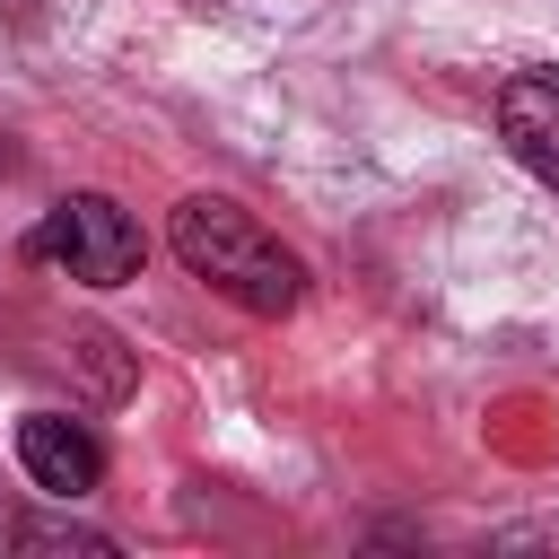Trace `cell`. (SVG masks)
<instances>
[{"instance_id": "277c9868", "label": "cell", "mask_w": 559, "mask_h": 559, "mask_svg": "<svg viewBox=\"0 0 559 559\" xmlns=\"http://www.w3.org/2000/svg\"><path fill=\"white\" fill-rule=\"evenodd\" d=\"M498 140L515 148L524 175H542L559 192V61H533L498 87Z\"/></svg>"}, {"instance_id": "6da1fadb", "label": "cell", "mask_w": 559, "mask_h": 559, "mask_svg": "<svg viewBox=\"0 0 559 559\" xmlns=\"http://www.w3.org/2000/svg\"><path fill=\"white\" fill-rule=\"evenodd\" d=\"M166 245H175V262H183L201 288H218V297L245 306V314H297V297H306V262H297L253 210H236L227 192L175 201Z\"/></svg>"}, {"instance_id": "7a4b0ae2", "label": "cell", "mask_w": 559, "mask_h": 559, "mask_svg": "<svg viewBox=\"0 0 559 559\" xmlns=\"http://www.w3.org/2000/svg\"><path fill=\"white\" fill-rule=\"evenodd\" d=\"M26 262H52L79 288H122V280H140L148 236H140V218L114 192H70V201H52L26 227Z\"/></svg>"}, {"instance_id": "3957f363", "label": "cell", "mask_w": 559, "mask_h": 559, "mask_svg": "<svg viewBox=\"0 0 559 559\" xmlns=\"http://www.w3.org/2000/svg\"><path fill=\"white\" fill-rule=\"evenodd\" d=\"M17 463H26V480H35L44 498H87V489L105 480V445H96L87 419H70V411H26V419H17Z\"/></svg>"}]
</instances>
